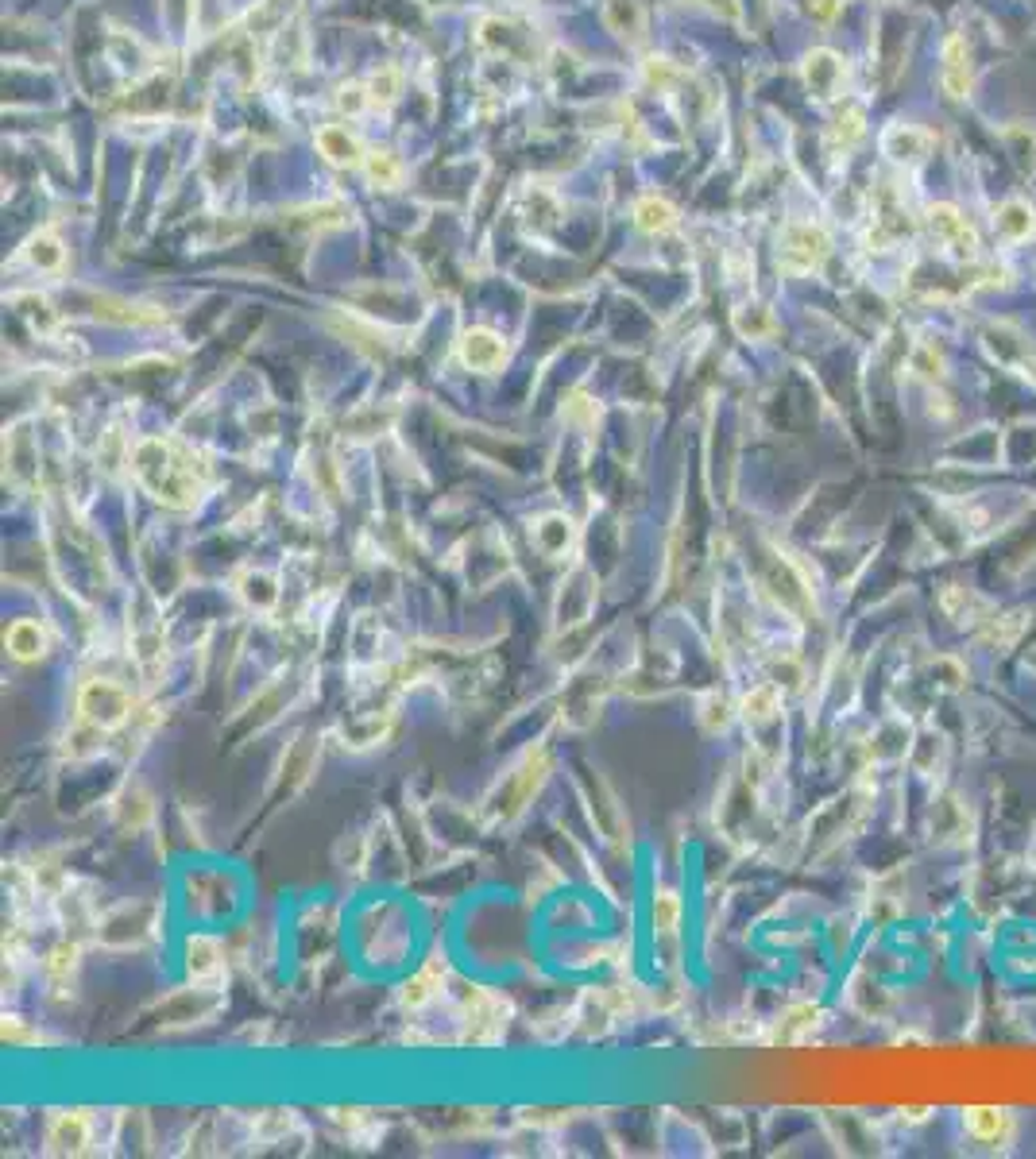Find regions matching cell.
<instances>
[{
	"instance_id": "cell-1",
	"label": "cell",
	"mask_w": 1036,
	"mask_h": 1159,
	"mask_svg": "<svg viewBox=\"0 0 1036 1159\" xmlns=\"http://www.w3.org/2000/svg\"><path fill=\"white\" fill-rule=\"evenodd\" d=\"M136 476L140 484L159 499V503H171V507H190L198 499V476H194V464L178 460L174 449L167 441H143L136 449Z\"/></svg>"
},
{
	"instance_id": "cell-2",
	"label": "cell",
	"mask_w": 1036,
	"mask_h": 1159,
	"mask_svg": "<svg viewBox=\"0 0 1036 1159\" xmlns=\"http://www.w3.org/2000/svg\"><path fill=\"white\" fill-rule=\"evenodd\" d=\"M832 240L824 233V225H812V221H793L781 229V244H777V264L781 271L789 275H808L824 264Z\"/></svg>"
},
{
	"instance_id": "cell-3",
	"label": "cell",
	"mask_w": 1036,
	"mask_h": 1159,
	"mask_svg": "<svg viewBox=\"0 0 1036 1159\" xmlns=\"http://www.w3.org/2000/svg\"><path fill=\"white\" fill-rule=\"evenodd\" d=\"M928 233L936 236L940 248H948V252H956V256H963V260H971L975 248H979L975 229L967 225V217H963L956 205H932V209H928Z\"/></svg>"
},
{
	"instance_id": "cell-4",
	"label": "cell",
	"mask_w": 1036,
	"mask_h": 1159,
	"mask_svg": "<svg viewBox=\"0 0 1036 1159\" xmlns=\"http://www.w3.org/2000/svg\"><path fill=\"white\" fill-rule=\"evenodd\" d=\"M507 360V344L491 329H468L460 336V363L472 371H495Z\"/></svg>"
},
{
	"instance_id": "cell-5",
	"label": "cell",
	"mask_w": 1036,
	"mask_h": 1159,
	"mask_svg": "<svg viewBox=\"0 0 1036 1159\" xmlns=\"http://www.w3.org/2000/svg\"><path fill=\"white\" fill-rule=\"evenodd\" d=\"M81 711L101 727H116L128 715V696L116 684H89L81 696Z\"/></svg>"
},
{
	"instance_id": "cell-6",
	"label": "cell",
	"mask_w": 1036,
	"mask_h": 1159,
	"mask_svg": "<svg viewBox=\"0 0 1036 1159\" xmlns=\"http://www.w3.org/2000/svg\"><path fill=\"white\" fill-rule=\"evenodd\" d=\"M928 143H932V136L913 124H890L882 136V151L897 163H921L928 155Z\"/></svg>"
},
{
	"instance_id": "cell-7",
	"label": "cell",
	"mask_w": 1036,
	"mask_h": 1159,
	"mask_svg": "<svg viewBox=\"0 0 1036 1159\" xmlns=\"http://www.w3.org/2000/svg\"><path fill=\"white\" fill-rule=\"evenodd\" d=\"M804 81L816 97H835V89L843 81V58L832 50H812L804 58Z\"/></svg>"
},
{
	"instance_id": "cell-8",
	"label": "cell",
	"mask_w": 1036,
	"mask_h": 1159,
	"mask_svg": "<svg viewBox=\"0 0 1036 1159\" xmlns=\"http://www.w3.org/2000/svg\"><path fill=\"white\" fill-rule=\"evenodd\" d=\"M318 151L333 167H356V163H363V147H360L356 132H348L345 124H326L318 132Z\"/></svg>"
},
{
	"instance_id": "cell-9",
	"label": "cell",
	"mask_w": 1036,
	"mask_h": 1159,
	"mask_svg": "<svg viewBox=\"0 0 1036 1159\" xmlns=\"http://www.w3.org/2000/svg\"><path fill=\"white\" fill-rule=\"evenodd\" d=\"M944 89L952 97H967L971 93V62H967V43L959 35H948L944 43V74H940Z\"/></svg>"
},
{
	"instance_id": "cell-10",
	"label": "cell",
	"mask_w": 1036,
	"mask_h": 1159,
	"mask_svg": "<svg viewBox=\"0 0 1036 1159\" xmlns=\"http://www.w3.org/2000/svg\"><path fill=\"white\" fill-rule=\"evenodd\" d=\"M967 1133L983 1144H998L1014 1133V1117L994 1106H975V1110H967Z\"/></svg>"
},
{
	"instance_id": "cell-11",
	"label": "cell",
	"mask_w": 1036,
	"mask_h": 1159,
	"mask_svg": "<svg viewBox=\"0 0 1036 1159\" xmlns=\"http://www.w3.org/2000/svg\"><path fill=\"white\" fill-rule=\"evenodd\" d=\"M4 642H8L12 657H19V661H35V657H43V649H47V634H43V626L31 622V618L12 622L8 634H4Z\"/></svg>"
},
{
	"instance_id": "cell-12",
	"label": "cell",
	"mask_w": 1036,
	"mask_h": 1159,
	"mask_svg": "<svg viewBox=\"0 0 1036 1159\" xmlns=\"http://www.w3.org/2000/svg\"><path fill=\"white\" fill-rule=\"evenodd\" d=\"M994 225H998V233L1006 236V240H1029L1036 233V213L1033 205H1025V202H1006V205H998V213H994Z\"/></svg>"
},
{
	"instance_id": "cell-13",
	"label": "cell",
	"mask_w": 1036,
	"mask_h": 1159,
	"mask_svg": "<svg viewBox=\"0 0 1036 1159\" xmlns=\"http://www.w3.org/2000/svg\"><path fill=\"white\" fill-rule=\"evenodd\" d=\"M635 221H639L643 233H670V229L677 225V209H674L666 198L646 194V198L635 205Z\"/></svg>"
},
{
	"instance_id": "cell-14",
	"label": "cell",
	"mask_w": 1036,
	"mask_h": 1159,
	"mask_svg": "<svg viewBox=\"0 0 1036 1159\" xmlns=\"http://www.w3.org/2000/svg\"><path fill=\"white\" fill-rule=\"evenodd\" d=\"M85 1141H89V1121H85L81 1113H62V1117L50 1125V1144H54V1152H78Z\"/></svg>"
},
{
	"instance_id": "cell-15",
	"label": "cell",
	"mask_w": 1036,
	"mask_h": 1159,
	"mask_svg": "<svg viewBox=\"0 0 1036 1159\" xmlns=\"http://www.w3.org/2000/svg\"><path fill=\"white\" fill-rule=\"evenodd\" d=\"M363 174H367V182H375V186H398L402 167H398V159H394L391 151H367V155H363Z\"/></svg>"
},
{
	"instance_id": "cell-16",
	"label": "cell",
	"mask_w": 1036,
	"mask_h": 1159,
	"mask_svg": "<svg viewBox=\"0 0 1036 1159\" xmlns=\"http://www.w3.org/2000/svg\"><path fill=\"white\" fill-rule=\"evenodd\" d=\"M62 244L50 236V233H39V236H31L27 240V260L39 267V271H58L62 267Z\"/></svg>"
},
{
	"instance_id": "cell-17",
	"label": "cell",
	"mask_w": 1036,
	"mask_h": 1159,
	"mask_svg": "<svg viewBox=\"0 0 1036 1159\" xmlns=\"http://www.w3.org/2000/svg\"><path fill=\"white\" fill-rule=\"evenodd\" d=\"M677 920H681V900L677 893H658L654 896V924L662 935H674L677 931Z\"/></svg>"
},
{
	"instance_id": "cell-18",
	"label": "cell",
	"mask_w": 1036,
	"mask_h": 1159,
	"mask_svg": "<svg viewBox=\"0 0 1036 1159\" xmlns=\"http://www.w3.org/2000/svg\"><path fill=\"white\" fill-rule=\"evenodd\" d=\"M742 711H746V719H769V715L777 711V692H773L769 684L754 688V692L742 700Z\"/></svg>"
},
{
	"instance_id": "cell-19",
	"label": "cell",
	"mask_w": 1036,
	"mask_h": 1159,
	"mask_svg": "<svg viewBox=\"0 0 1036 1159\" xmlns=\"http://www.w3.org/2000/svg\"><path fill=\"white\" fill-rule=\"evenodd\" d=\"M217 970V943L213 939H190V974L202 978Z\"/></svg>"
},
{
	"instance_id": "cell-20",
	"label": "cell",
	"mask_w": 1036,
	"mask_h": 1159,
	"mask_svg": "<svg viewBox=\"0 0 1036 1159\" xmlns=\"http://www.w3.org/2000/svg\"><path fill=\"white\" fill-rule=\"evenodd\" d=\"M398 97V74L394 70H375L367 81V101H394Z\"/></svg>"
},
{
	"instance_id": "cell-21",
	"label": "cell",
	"mask_w": 1036,
	"mask_h": 1159,
	"mask_svg": "<svg viewBox=\"0 0 1036 1159\" xmlns=\"http://www.w3.org/2000/svg\"><path fill=\"white\" fill-rule=\"evenodd\" d=\"M859 136H863V109H855V105H851V109H847V116H839V120H835V143H843V151H847V147H851Z\"/></svg>"
},
{
	"instance_id": "cell-22",
	"label": "cell",
	"mask_w": 1036,
	"mask_h": 1159,
	"mask_svg": "<svg viewBox=\"0 0 1036 1159\" xmlns=\"http://www.w3.org/2000/svg\"><path fill=\"white\" fill-rule=\"evenodd\" d=\"M360 93H363V89H345V93H341V109H348V112L363 109V101H367V97H360Z\"/></svg>"
}]
</instances>
